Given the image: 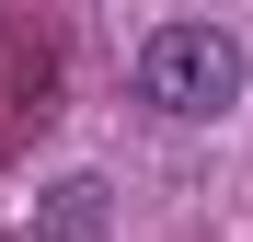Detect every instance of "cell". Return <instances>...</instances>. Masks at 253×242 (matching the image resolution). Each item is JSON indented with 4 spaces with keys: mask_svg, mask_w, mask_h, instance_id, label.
<instances>
[{
    "mask_svg": "<svg viewBox=\"0 0 253 242\" xmlns=\"http://www.w3.org/2000/svg\"><path fill=\"white\" fill-rule=\"evenodd\" d=\"M138 93H150L161 115H230V104H242L230 23H161L150 47H138Z\"/></svg>",
    "mask_w": 253,
    "mask_h": 242,
    "instance_id": "1",
    "label": "cell"
},
{
    "mask_svg": "<svg viewBox=\"0 0 253 242\" xmlns=\"http://www.w3.org/2000/svg\"><path fill=\"white\" fill-rule=\"evenodd\" d=\"M46 231H58V242H92V231H104V185H58V196H46Z\"/></svg>",
    "mask_w": 253,
    "mask_h": 242,
    "instance_id": "2",
    "label": "cell"
}]
</instances>
